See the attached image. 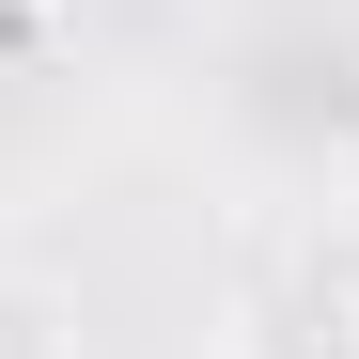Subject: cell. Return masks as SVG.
<instances>
[{"label": "cell", "mask_w": 359, "mask_h": 359, "mask_svg": "<svg viewBox=\"0 0 359 359\" xmlns=\"http://www.w3.org/2000/svg\"><path fill=\"white\" fill-rule=\"evenodd\" d=\"M219 359H359V266L328 250H266L219 313Z\"/></svg>", "instance_id": "1"}, {"label": "cell", "mask_w": 359, "mask_h": 359, "mask_svg": "<svg viewBox=\"0 0 359 359\" xmlns=\"http://www.w3.org/2000/svg\"><path fill=\"white\" fill-rule=\"evenodd\" d=\"M0 359H79V297L32 281V266H0Z\"/></svg>", "instance_id": "2"}]
</instances>
